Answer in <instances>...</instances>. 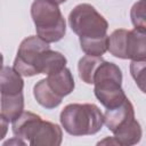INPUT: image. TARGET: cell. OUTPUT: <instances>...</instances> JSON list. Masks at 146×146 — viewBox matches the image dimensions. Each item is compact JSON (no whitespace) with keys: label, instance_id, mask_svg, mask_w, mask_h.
Returning <instances> with one entry per match:
<instances>
[{"label":"cell","instance_id":"obj_1","mask_svg":"<svg viewBox=\"0 0 146 146\" xmlns=\"http://www.w3.org/2000/svg\"><path fill=\"white\" fill-rule=\"evenodd\" d=\"M59 120L72 136L95 135L104 124V115L95 104H68L60 112Z\"/></svg>","mask_w":146,"mask_h":146},{"label":"cell","instance_id":"obj_2","mask_svg":"<svg viewBox=\"0 0 146 146\" xmlns=\"http://www.w3.org/2000/svg\"><path fill=\"white\" fill-rule=\"evenodd\" d=\"M31 16L36 34L43 41L57 42L65 35L66 23L58 3L52 0H34L31 6Z\"/></svg>","mask_w":146,"mask_h":146},{"label":"cell","instance_id":"obj_3","mask_svg":"<svg viewBox=\"0 0 146 146\" xmlns=\"http://www.w3.org/2000/svg\"><path fill=\"white\" fill-rule=\"evenodd\" d=\"M92 84H95L94 92L96 98L106 108H114L127 98L121 87L122 72L112 62L103 60L99 64L95 72Z\"/></svg>","mask_w":146,"mask_h":146},{"label":"cell","instance_id":"obj_4","mask_svg":"<svg viewBox=\"0 0 146 146\" xmlns=\"http://www.w3.org/2000/svg\"><path fill=\"white\" fill-rule=\"evenodd\" d=\"M68 24L79 38L96 39L107 35V21L89 3L75 6L68 15Z\"/></svg>","mask_w":146,"mask_h":146},{"label":"cell","instance_id":"obj_5","mask_svg":"<svg viewBox=\"0 0 146 146\" xmlns=\"http://www.w3.org/2000/svg\"><path fill=\"white\" fill-rule=\"evenodd\" d=\"M49 48V43L36 35L25 38L17 50V56L14 60V68L23 76L40 74L38 67L40 55Z\"/></svg>","mask_w":146,"mask_h":146},{"label":"cell","instance_id":"obj_6","mask_svg":"<svg viewBox=\"0 0 146 146\" xmlns=\"http://www.w3.org/2000/svg\"><path fill=\"white\" fill-rule=\"evenodd\" d=\"M104 115V124L112 132L122 128L135 119V110L131 102L125 98L119 106L114 108H106Z\"/></svg>","mask_w":146,"mask_h":146},{"label":"cell","instance_id":"obj_7","mask_svg":"<svg viewBox=\"0 0 146 146\" xmlns=\"http://www.w3.org/2000/svg\"><path fill=\"white\" fill-rule=\"evenodd\" d=\"M63 140V131L56 123L41 121L35 132L29 140L32 146H59Z\"/></svg>","mask_w":146,"mask_h":146},{"label":"cell","instance_id":"obj_8","mask_svg":"<svg viewBox=\"0 0 146 146\" xmlns=\"http://www.w3.org/2000/svg\"><path fill=\"white\" fill-rule=\"evenodd\" d=\"M41 121L42 119L40 115L34 114L32 112L23 111V113L13 121V133L15 137L29 144V140L35 132Z\"/></svg>","mask_w":146,"mask_h":146},{"label":"cell","instance_id":"obj_9","mask_svg":"<svg viewBox=\"0 0 146 146\" xmlns=\"http://www.w3.org/2000/svg\"><path fill=\"white\" fill-rule=\"evenodd\" d=\"M127 59L145 60L146 58V30L133 29L127 35Z\"/></svg>","mask_w":146,"mask_h":146},{"label":"cell","instance_id":"obj_10","mask_svg":"<svg viewBox=\"0 0 146 146\" xmlns=\"http://www.w3.org/2000/svg\"><path fill=\"white\" fill-rule=\"evenodd\" d=\"M48 86L50 87V89L59 97L64 98L65 96L70 95L73 89H74V79L73 75L71 73V71L65 66L64 68H62L60 71L47 75L46 78Z\"/></svg>","mask_w":146,"mask_h":146},{"label":"cell","instance_id":"obj_11","mask_svg":"<svg viewBox=\"0 0 146 146\" xmlns=\"http://www.w3.org/2000/svg\"><path fill=\"white\" fill-rule=\"evenodd\" d=\"M24 81L22 75L14 68L9 66H2L0 70V94L9 95L23 92Z\"/></svg>","mask_w":146,"mask_h":146},{"label":"cell","instance_id":"obj_12","mask_svg":"<svg viewBox=\"0 0 146 146\" xmlns=\"http://www.w3.org/2000/svg\"><path fill=\"white\" fill-rule=\"evenodd\" d=\"M0 105H1V115L8 122H13L23 113L24 110L23 92L1 95Z\"/></svg>","mask_w":146,"mask_h":146},{"label":"cell","instance_id":"obj_13","mask_svg":"<svg viewBox=\"0 0 146 146\" xmlns=\"http://www.w3.org/2000/svg\"><path fill=\"white\" fill-rule=\"evenodd\" d=\"M66 58L63 54L58 52V51H54L50 48L44 50L39 58V73L41 74H46V75H50L54 74L58 71H60L62 68H64L66 66Z\"/></svg>","mask_w":146,"mask_h":146},{"label":"cell","instance_id":"obj_14","mask_svg":"<svg viewBox=\"0 0 146 146\" xmlns=\"http://www.w3.org/2000/svg\"><path fill=\"white\" fill-rule=\"evenodd\" d=\"M113 133H114L115 140L117 141V145L131 146V145H136L137 143L140 141L143 131H141V127H140L139 122L136 119H133L132 121H130L122 128L117 129Z\"/></svg>","mask_w":146,"mask_h":146},{"label":"cell","instance_id":"obj_15","mask_svg":"<svg viewBox=\"0 0 146 146\" xmlns=\"http://www.w3.org/2000/svg\"><path fill=\"white\" fill-rule=\"evenodd\" d=\"M33 95L35 100L44 108L47 110H52L57 107L62 103V97L57 96L48 86V82L46 79L40 80L39 82L35 83L33 88Z\"/></svg>","mask_w":146,"mask_h":146},{"label":"cell","instance_id":"obj_16","mask_svg":"<svg viewBox=\"0 0 146 146\" xmlns=\"http://www.w3.org/2000/svg\"><path fill=\"white\" fill-rule=\"evenodd\" d=\"M103 60L104 59L99 56H89V55L83 56L78 64L80 79L87 84H92L95 72Z\"/></svg>","mask_w":146,"mask_h":146},{"label":"cell","instance_id":"obj_17","mask_svg":"<svg viewBox=\"0 0 146 146\" xmlns=\"http://www.w3.org/2000/svg\"><path fill=\"white\" fill-rule=\"evenodd\" d=\"M127 35L128 30L119 29L115 30L110 36H108V43H107V50L117 58L127 59L125 48H127Z\"/></svg>","mask_w":146,"mask_h":146},{"label":"cell","instance_id":"obj_18","mask_svg":"<svg viewBox=\"0 0 146 146\" xmlns=\"http://www.w3.org/2000/svg\"><path fill=\"white\" fill-rule=\"evenodd\" d=\"M80 39V46L82 51L89 56H99L104 55L107 51V43H108V35L96 38V39Z\"/></svg>","mask_w":146,"mask_h":146},{"label":"cell","instance_id":"obj_19","mask_svg":"<svg viewBox=\"0 0 146 146\" xmlns=\"http://www.w3.org/2000/svg\"><path fill=\"white\" fill-rule=\"evenodd\" d=\"M131 21L136 29L146 30V22H145V0H139L136 2L131 8Z\"/></svg>","mask_w":146,"mask_h":146},{"label":"cell","instance_id":"obj_20","mask_svg":"<svg viewBox=\"0 0 146 146\" xmlns=\"http://www.w3.org/2000/svg\"><path fill=\"white\" fill-rule=\"evenodd\" d=\"M144 71H145V60H132L130 64V72L132 78L135 79L136 83H138L139 88L141 89L143 92H145V75H144Z\"/></svg>","mask_w":146,"mask_h":146},{"label":"cell","instance_id":"obj_21","mask_svg":"<svg viewBox=\"0 0 146 146\" xmlns=\"http://www.w3.org/2000/svg\"><path fill=\"white\" fill-rule=\"evenodd\" d=\"M8 123L9 122L0 113V141L6 137V135L8 132Z\"/></svg>","mask_w":146,"mask_h":146},{"label":"cell","instance_id":"obj_22","mask_svg":"<svg viewBox=\"0 0 146 146\" xmlns=\"http://www.w3.org/2000/svg\"><path fill=\"white\" fill-rule=\"evenodd\" d=\"M11 144H16V145H25L26 143H25L24 140H22V139L17 138V137H15V138H14V139H11V140H8V141L3 143V145H11Z\"/></svg>","mask_w":146,"mask_h":146},{"label":"cell","instance_id":"obj_23","mask_svg":"<svg viewBox=\"0 0 146 146\" xmlns=\"http://www.w3.org/2000/svg\"><path fill=\"white\" fill-rule=\"evenodd\" d=\"M2 65H3V57H2V54L0 52V70L2 68Z\"/></svg>","mask_w":146,"mask_h":146},{"label":"cell","instance_id":"obj_24","mask_svg":"<svg viewBox=\"0 0 146 146\" xmlns=\"http://www.w3.org/2000/svg\"><path fill=\"white\" fill-rule=\"evenodd\" d=\"M52 1H55V2L58 3V5H60V3H64L66 0H52Z\"/></svg>","mask_w":146,"mask_h":146}]
</instances>
